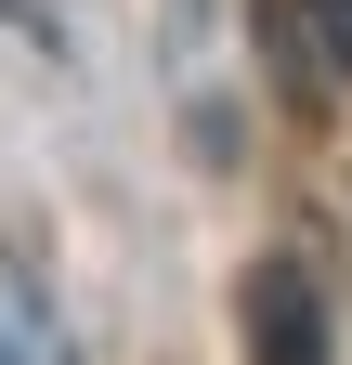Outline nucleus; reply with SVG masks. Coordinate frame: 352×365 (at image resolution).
<instances>
[{"instance_id": "nucleus-2", "label": "nucleus", "mask_w": 352, "mask_h": 365, "mask_svg": "<svg viewBox=\"0 0 352 365\" xmlns=\"http://www.w3.org/2000/svg\"><path fill=\"white\" fill-rule=\"evenodd\" d=\"M0 365H78L66 352V327H53V287L0 248Z\"/></svg>"}, {"instance_id": "nucleus-3", "label": "nucleus", "mask_w": 352, "mask_h": 365, "mask_svg": "<svg viewBox=\"0 0 352 365\" xmlns=\"http://www.w3.org/2000/svg\"><path fill=\"white\" fill-rule=\"evenodd\" d=\"M300 14H314V66L352 78V0H300Z\"/></svg>"}, {"instance_id": "nucleus-4", "label": "nucleus", "mask_w": 352, "mask_h": 365, "mask_svg": "<svg viewBox=\"0 0 352 365\" xmlns=\"http://www.w3.org/2000/svg\"><path fill=\"white\" fill-rule=\"evenodd\" d=\"M0 26H26V39H66V0H0Z\"/></svg>"}, {"instance_id": "nucleus-1", "label": "nucleus", "mask_w": 352, "mask_h": 365, "mask_svg": "<svg viewBox=\"0 0 352 365\" xmlns=\"http://www.w3.org/2000/svg\"><path fill=\"white\" fill-rule=\"evenodd\" d=\"M248 352H261V365H339L326 287H314L300 261H261V274H248Z\"/></svg>"}]
</instances>
